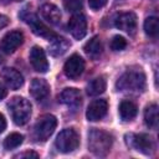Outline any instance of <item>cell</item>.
<instances>
[{
	"instance_id": "6da1fadb",
	"label": "cell",
	"mask_w": 159,
	"mask_h": 159,
	"mask_svg": "<svg viewBox=\"0 0 159 159\" xmlns=\"http://www.w3.org/2000/svg\"><path fill=\"white\" fill-rule=\"evenodd\" d=\"M112 142V135L104 130L93 128L88 133V148L94 155H106L111 150Z\"/></svg>"
},
{
	"instance_id": "7a4b0ae2",
	"label": "cell",
	"mask_w": 159,
	"mask_h": 159,
	"mask_svg": "<svg viewBox=\"0 0 159 159\" xmlns=\"http://www.w3.org/2000/svg\"><path fill=\"white\" fill-rule=\"evenodd\" d=\"M11 118L17 125H24L31 117V103L24 97H14L7 104Z\"/></svg>"
},
{
	"instance_id": "3957f363",
	"label": "cell",
	"mask_w": 159,
	"mask_h": 159,
	"mask_svg": "<svg viewBox=\"0 0 159 159\" xmlns=\"http://www.w3.org/2000/svg\"><path fill=\"white\" fill-rule=\"evenodd\" d=\"M118 91L140 92L145 88V75L142 71H128L117 81Z\"/></svg>"
},
{
	"instance_id": "277c9868",
	"label": "cell",
	"mask_w": 159,
	"mask_h": 159,
	"mask_svg": "<svg viewBox=\"0 0 159 159\" xmlns=\"http://www.w3.org/2000/svg\"><path fill=\"white\" fill-rule=\"evenodd\" d=\"M55 145H56L57 150L61 152V153H71V152H73L78 148L80 135L72 128L63 129L57 135V138L55 140Z\"/></svg>"
},
{
	"instance_id": "5b68a950",
	"label": "cell",
	"mask_w": 159,
	"mask_h": 159,
	"mask_svg": "<svg viewBox=\"0 0 159 159\" xmlns=\"http://www.w3.org/2000/svg\"><path fill=\"white\" fill-rule=\"evenodd\" d=\"M56 125H57V119L55 116H52V114L42 116L35 124V129H34L35 138L41 142L47 140L55 132Z\"/></svg>"
},
{
	"instance_id": "8992f818",
	"label": "cell",
	"mask_w": 159,
	"mask_h": 159,
	"mask_svg": "<svg viewBox=\"0 0 159 159\" xmlns=\"http://www.w3.org/2000/svg\"><path fill=\"white\" fill-rule=\"evenodd\" d=\"M20 16H21L22 20L30 26V29L32 30V32H34L35 35L41 36V37H45V39H47V40H52L53 37L57 36V35H56L52 30H50V27H47L35 14L29 12V11H24V12H21Z\"/></svg>"
},
{
	"instance_id": "52a82bcc",
	"label": "cell",
	"mask_w": 159,
	"mask_h": 159,
	"mask_svg": "<svg viewBox=\"0 0 159 159\" xmlns=\"http://www.w3.org/2000/svg\"><path fill=\"white\" fill-rule=\"evenodd\" d=\"M114 25L117 29L125 31L130 35H133L137 30V16L132 11L120 12L114 19Z\"/></svg>"
},
{
	"instance_id": "ba28073f",
	"label": "cell",
	"mask_w": 159,
	"mask_h": 159,
	"mask_svg": "<svg viewBox=\"0 0 159 159\" xmlns=\"http://www.w3.org/2000/svg\"><path fill=\"white\" fill-rule=\"evenodd\" d=\"M22 42H24V34L21 31L14 30V31L7 32L2 37L0 46H1L2 52H5V53H12V52H15L19 48V46H21Z\"/></svg>"
},
{
	"instance_id": "9c48e42d",
	"label": "cell",
	"mask_w": 159,
	"mask_h": 159,
	"mask_svg": "<svg viewBox=\"0 0 159 159\" xmlns=\"http://www.w3.org/2000/svg\"><path fill=\"white\" fill-rule=\"evenodd\" d=\"M83 70H84V61H83V58H82L80 55H77V53L72 55V56L66 61V63H65V66H63L65 75H66L68 78H71V80L78 78V77L82 75Z\"/></svg>"
},
{
	"instance_id": "30bf717a",
	"label": "cell",
	"mask_w": 159,
	"mask_h": 159,
	"mask_svg": "<svg viewBox=\"0 0 159 159\" xmlns=\"http://www.w3.org/2000/svg\"><path fill=\"white\" fill-rule=\"evenodd\" d=\"M130 145L137 149L138 152L149 155L153 153L154 150V143L150 135L145 134V133H140V134H130Z\"/></svg>"
},
{
	"instance_id": "8fae6325",
	"label": "cell",
	"mask_w": 159,
	"mask_h": 159,
	"mask_svg": "<svg viewBox=\"0 0 159 159\" xmlns=\"http://www.w3.org/2000/svg\"><path fill=\"white\" fill-rule=\"evenodd\" d=\"M68 30L76 40H81L87 34V20L82 14H75L68 21Z\"/></svg>"
},
{
	"instance_id": "7c38bea8",
	"label": "cell",
	"mask_w": 159,
	"mask_h": 159,
	"mask_svg": "<svg viewBox=\"0 0 159 159\" xmlns=\"http://www.w3.org/2000/svg\"><path fill=\"white\" fill-rule=\"evenodd\" d=\"M30 62L32 65V67L35 68V71L45 73L48 70V62L45 55V51L39 47V46H34L30 51Z\"/></svg>"
},
{
	"instance_id": "4fadbf2b",
	"label": "cell",
	"mask_w": 159,
	"mask_h": 159,
	"mask_svg": "<svg viewBox=\"0 0 159 159\" xmlns=\"http://www.w3.org/2000/svg\"><path fill=\"white\" fill-rule=\"evenodd\" d=\"M108 109V103L106 99H94L87 108L86 117L91 122H97L102 119Z\"/></svg>"
},
{
	"instance_id": "5bb4252c",
	"label": "cell",
	"mask_w": 159,
	"mask_h": 159,
	"mask_svg": "<svg viewBox=\"0 0 159 159\" xmlns=\"http://www.w3.org/2000/svg\"><path fill=\"white\" fill-rule=\"evenodd\" d=\"M58 101L70 108H77L78 106H81L82 96L77 88H65L60 93Z\"/></svg>"
},
{
	"instance_id": "9a60e30c",
	"label": "cell",
	"mask_w": 159,
	"mask_h": 159,
	"mask_svg": "<svg viewBox=\"0 0 159 159\" xmlns=\"http://www.w3.org/2000/svg\"><path fill=\"white\" fill-rule=\"evenodd\" d=\"M30 93L36 101H43L50 94V86L45 80L34 78L30 84Z\"/></svg>"
},
{
	"instance_id": "2e32d148",
	"label": "cell",
	"mask_w": 159,
	"mask_h": 159,
	"mask_svg": "<svg viewBox=\"0 0 159 159\" xmlns=\"http://www.w3.org/2000/svg\"><path fill=\"white\" fill-rule=\"evenodd\" d=\"M1 77L11 89H19L24 84L22 75L15 68H4L1 72Z\"/></svg>"
},
{
	"instance_id": "e0dca14e",
	"label": "cell",
	"mask_w": 159,
	"mask_h": 159,
	"mask_svg": "<svg viewBox=\"0 0 159 159\" xmlns=\"http://www.w3.org/2000/svg\"><path fill=\"white\" fill-rule=\"evenodd\" d=\"M40 12H41V16L48 22V24H52V25H56L60 22L61 20V12H60V9L53 5V4H43L41 7H40Z\"/></svg>"
},
{
	"instance_id": "ac0fdd59",
	"label": "cell",
	"mask_w": 159,
	"mask_h": 159,
	"mask_svg": "<svg viewBox=\"0 0 159 159\" xmlns=\"http://www.w3.org/2000/svg\"><path fill=\"white\" fill-rule=\"evenodd\" d=\"M83 50L88 57L97 60L102 55V51H103V45H102L101 39L98 36L92 37L89 41L86 42V45L83 46Z\"/></svg>"
},
{
	"instance_id": "d6986e66",
	"label": "cell",
	"mask_w": 159,
	"mask_h": 159,
	"mask_svg": "<svg viewBox=\"0 0 159 159\" xmlns=\"http://www.w3.org/2000/svg\"><path fill=\"white\" fill-rule=\"evenodd\" d=\"M138 113V108L135 103L132 101H122L119 104V116L124 122L132 120Z\"/></svg>"
},
{
	"instance_id": "ffe728a7",
	"label": "cell",
	"mask_w": 159,
	"mask_h": 159,
	"mask_svg": "<svg viewBox=\"0 0 159 159\" xmlns=\"http://www.w3.org/2000/svg\"><path fill=\"white\" fill-rule=\"evenodd\" d=\"M70 47V42L63 37H53L50 43V53L52 56H61L63 55Z\"/></svg>"
},
{
	"instance_id": "44dd1931",
	"label": "cell",
	"mask_w": 159,
	"mask_h": 159,
	"mask_svg": "<svg viewBox=\"0 0 159 159\" xmlns=\"http://www.w3.org/2000/svg\"><path fill=\"white\" fill-rule=\"evenodd\" d=\"M144 120L149 128L155 129L158 127V106L155 103L149 104L144 111Z\"/></svg>"
},
{
	"instance_id": "7402d4cb",
	"label": "cell",
	"mask_w": 159,
	"mask_h": 159,
	"mask_svg": "<svg viewBox=\"0 0 159 159\" xmlns=\"http://www.w3.org/2000/svg\"><path fill=\"white\" fill-rule=\"evenodd\" d=\"M106 87H107V83H106L104 77H97V78L92 80L88 83V86H87V93H88V96H92V97L99 96L101 93L104 92Z\"/></svg>"
},
{
	"instance_id": "603a6c76",
	"label": "cell",
	"mask_w": 159,
	"mask_h": 159,
	"mask_svg": "<svg viewBox=\"0 0 159 159\" xmlns=\"http://www.w3.org/2000/svg\"><path fill=\"white\" fill-rule=\"evenodd\" d=\"M158 30H159V21L158 17L155 16H149L145 19L144 21V31L148 36L150 37H155L158 35Z\"/></svg>"
},
{
	"instance_id": "cb8c5ba5",
	"label": "cell",
	"mask_w": 159,
	"mask_h": 159,
	"mask_svg": "<svg viewBox=\"0 0 159 159\" xmlns=\"http://www.w3.org/2000/svg\"><path fill=\"white\" fill-rule=\"evenodd\" d=\"M24 140V137L20 134V133H10L5 140H4V148L5 149H14V148H17Z\"/></svg>"
},
{
	"instance_id": "d4e9b609",
	"label": "cell",
	"mask_w": 159,
	"mask_h": 159,
	"mask_svg": "<svg viewBox=\"0 0 159 159\" xmlns=\"http://www.w3.org/2000/svg\"><path fill=\"white\" fill-rule=\"evenodd\" d=\"M125 46H127V40L123 36L117 35L111 41V48L113 51H122V50L125 48Z\"/></svg>"
},
{
	"instance_id": "484cf974",
	"label": "cell",
	"mask_w": 159,
	"mask_h": 159,
	"mask_svg": "<svg viewBox=\"0 0 159 159\" xmlns=\"http://www.w3.org/2000/svg\"><path fill=\"white\" fill-rule=\"evenodd\" d=\"M63 6L70 12H77L82 9V0H63Z\"/></svg>"
},
{
	"instance_id": "4316f807",
	"label": "cell",
	"mask_w": 159,
	"mask_h": 159,
	"mask_svg": "<svg viewBox=\"0 0 159 159\" xmlns=\"http://www.w3.org/2000/svg\"><path fill=\"white\" fill-rule=\"evenodd\" d=\"M107 1L108 0H88V5L93 10H99L107 4Z\"/></svg>"
},
{
	"instance_id": "83f0119b",
	"label": "cell",
	"mask_w": 159,
	"mask_h": 159,
	"mask_svg": "<svg viewBox=\"0 0 159 159\" xmlns=\"http://www.w3.org/2000/svg\"><path fill=\"white\" fill-rule=\"evenodd\" d=\"M15 158H39V154L32 152V150H27V152H24V153L15 155Z\"/></svg>"
},
{
	"instance_id": "f1b7e54d",
	"label": "cell",
	"mask_w": 159,
	"mask_h": 159,
	"mask_svg": "<svg viewBox=\"0 0 159 159\" xmlns=\"http://www.w3.org/2000/svg\"><path fill=\"white\" fill-rule=\"evenodd\" d=\"M7 24H9V19H7V16H5V15H0V30L4 29L5 26H7Z\"/></svg>"
},
{
	"instance_id": "f546056e",
	"label": "cell",
	"mask_w": 159,
	"mask_h": 159,
	"mask_svg": "<svg viewBox=\"0 0 159 159\" xmlns=\"http://www.w3.org/2000/svg\"><path fill=\"white\" fill-rule=\"evenodd\" d=\"M5 128H6V119H5V117L0 113V133H2V132L5 130Z\"/></svg>"
},
{
	"instance_id": "4dcf8cb0",
	"label": "cell",
	"mask_w": 159,
	"mask_h": 159,
	"mask_svg": "<svg viewBox=\"0 0 159 159\" xmlns=\"http://www.w3.org/2000/svg\"><path fill=\"white\" fill-rule=\"evenodd\" d=\"M6 93H7V91H6V88L2 86V83L0 82V101L2 99V98H5L6 97Z\"/></svg>"
},
{
	"instance_id": "1f68e13d",
	"label": "cell",
	"mask_w": 159,
	"mask_h": 159,
	"mask_svg": "<svg viewBox=\"0 0 159 159\" xmlns=\"http://www.w3.org/2000/svg\"><path fill=\"white\" fill-rule=\"evenodd\" d=\"M14 1H22V0H14Z\"/></svg>"
}]
</instances>
